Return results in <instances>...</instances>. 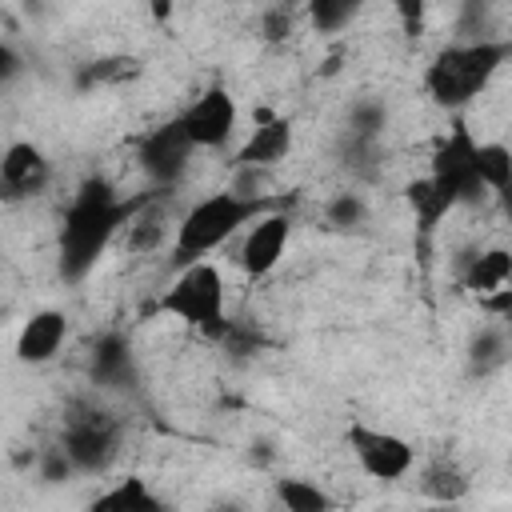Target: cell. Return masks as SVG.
Returning <instances> with one entry per match:
<instances>
[{
	"label": "cell",
	"instance_id": "2e32d148",
	"mask_svg": "<svg viewBox=\"0 0 512 512\" xmlns=\"http://www.w3.org/2000/svg\"><path fill=\"white\" fill-rule=\"evenodd\" d=\"M404 200L412 208V220H416V248H420V260L428 264V248H432V236L440 228V220L452 212L448 196L436 192V184L428 176H416L404 184Z\"/></svg>",
	"mask_w": 512,
	"mask_h": 512
},
{
	"label": "cell",
	"instance_id": "f546056e",
	"mask_svg": "<svg viewBox=\"0 0 512 512\" xmlns=\"http://www.w3.org/2000/svg\"><path fill=\"white\" fill-rule=\"evenodd\" d=\"M72 472H76V468L68 464V456L60 452V444H56V448H48V452L40 456V476H44L48 484H60V480H68Z\"/></svg>",
	"mask_w": 512,
	"mask_h": 512
},
{
	"label": "cell",
	"instance_id": "4fadbf2b",
	"mask_svg": "<svg viewBox=\"0 0 512 512\" xmlns=\"http://www.w3.org/2000/svg\"><path fill=\"white\" fill-rule=\"evenodd\" d=\"M456 276H460V288L464 292H472L476 300H484V296L508 288V280H512V256H508V248H484V252L476 248V252H464L456 260Z\"/></svg>",
	"mask_w": 512,
	"mask_h": 512
},
{
	"label": "cell",
	"instance_id": "e0dca14e",
	"mask_svg": "<svg viewBox=\"0 0 512 512\" xmlns=\"http://www.w3.org/2000/svg\"><path fill=\"white\" fill-rule=\"evenodd\" d=\"M468 488H472L468 472H464V468L456 464V456H448V452L432 456V460L424 464V472H420V492H424L432 504H460V500L468 496Z\"/></svg>",
	"mask_w": 512,
	"mask_h": 512
},
{
	"label": "cell",
	"instance_id": "52a82bcc",
	"mask_svg": "<svg viewBox=\"0 0 512 512\" xmlns=\"http://www.w3.org/2000/svg\"><path fill=\"white\" fill-rule=\"evenodd\" d=\"M192 156H196V144L188 140V132H184L180 116H172V120L156 124V128H152V132H144V136H140V144H136V160H140L144 176H148L156 188H172V184L188 172Z\"/></svg>",
	"mask_w": 512,
	"mask_h": 512
},
{
	"label": "cell",
	"instance_id": "7c38bea8",
	"mask_svg": "<svg viewBox=\"0 0 512 512\" xmlns=\"http://www.w3.org/2000/svg\"><path fill=\"white\" fill-rule=\"evenodd\" d=\"M288 148H292V124L284 120V116H260V124L252 128V136L236 148V156H232V168H240V172H256V168H272V164H280L284 156H288Z\"/></svg>",
	"mask_w": 512,
	"mask_h": 512
},
{
	"label": "cell",
	"instance_id": "8fae6325",
	"mask_svg": "<svg viewBox=\"0 0 512 512\" xmlns=\"http://www.w3.org/2000/svg\"><path fill=\"white\" fill-rule=\"evenodd\" d=\"M48 180H52V164L36 144L16 140V144L4 148V156H0V200H12V204L32 200L48 188Z\"/></svg>",
	"mask_w": 512,
	"mask_h": 512
},
{
	"label": "cell",
	"instance_id": "3957f363",
	"mask_svg": "<svg viewBox=\"0 0 512 512\" xmlns=\"http://www.w3.org/2000/svg\"><path fill=\"white\" fill-rule=\"evenodd\" d=\"M512 56L508 40H460L448 44L432 56V64L424 68V88L432 96V104L460 112L464 104H472L488 80L500 72V64Z\"/></svg>",
	"mask_w": 512,
	"mask_h": 512
},
{
	"label": "cell",
	"instance_id": "484cf974",
	"mask_svg": "<svg viewBox=\"0 0 512 512\" xmlns=\"http://www.w3.org/2000/svg\"><path fill=\"white\" fill-rule=\"evenodd\" d=\"M340 164L352 172V176H376L380 164H384V148L376 140H356V136H340Z\"/></svg>",
	"mask_w": 512,
	"mask_h": 512
},
{
	"label": "cell",
	"instance_id": "4316f807",
	"mask_svg": "<svg viewBox=\"0 0 512 512\" xmlns=\"http://www.w3.org/2000/svg\"><path fill=\"white\" fill-rule=\"evenodd\" d=\"M304 16L312 20L316 32H340L352 16H356V4L352 0H312L304 8Z\"/></svg>",
	"mask_w": 512,
	"mask_h": 512
},
{
	"label": "cell",
	"instance_id": "d6a6232c",
	"mask_svg": "<svg viewBox=\"0 0 512 512\" xmlns=\"http://www.w3.org/2000/svg\"><path fill=\"white\" fill-rule=\"evenodd\" d=\"M212 512H240V504H236V500H228V504H216Z\"/></svg>",
	"mask_w": 512,
	"mask_h": 512
},
{
	"label": "cell",
	"instance_id": "ac0fdd59",
	"mask_svg": "<svg viewBox=\"0 0 512 512\" xmlns=\"http://www.w3.org/2000/svg\"><path fill=\"white\" fill-rule=\"evenodd\" d=\"M88 512H168V504L148 488L144 476H128L120 484H112L108 492H100Z\"/></svg>",
	"mask_w": 512,
	"mask_h": 512
},
{
	"label": "cell",
	"instance_id": "7402d4cb",
	"mask_svg": "<svg viewBox=\"0 0 512 512\" xmlns=\"http://www.w3.org/2000/svg\"><path fill=\"white\" fill-rule=\"evenodd\" d=\"M504 360H508V332H504V324L480 328V332L472 336V344H468V372H472V376H488V372H496Z\"/></svg>",
	"mask_w": 512,
	"mask_h": 512
},
{
	"label": "cell",
	"instance_id": "9c48e42d",
	"mask_svg": "<svg viewBox=\"0 0 512 512\" xmlns=\"http://www.w3.org/2000/svg\"><path fill=\"white\" fill-rule=\"evenodd\" d=\"M180 124L188 132V140L196 148H224L236 132V100L224 84H212L204 88L184 112H180Z\"/></svg>",
	"mask_w": 512,
	"mask_h": 512
},
{
	"label": "cell",
	"instance_id": "1f68e13d",
	"mask_svg": "<svg viewBox=\"0 0 512 512\" xmlns=\"http://www.w3.org/2000/svg\"><path fill=\"white\" fill-rule=\"evenodd\" d=\"M480 308H484L488 316H500V320H504V316L512 312V288H500V292L484 296V300H480Z\"/></svg>",
	"mask_w": 512,
	"mask_h": 512
},
{
	"label": "cell",
	"instance_id": "6da1fadb",
	"mask_svg": "<svg viewBox=\"0 0 512 512\" xmlns=\"http://www.w3.org/2000/svg\"><path fill=\"white\" fill-rule=\"evenodd\" d=\"M152 192H136V196H120L104 176H88L64 220H60V240H56V252H60V276L68 284H80L96 260L104 256V248L116 240V232L144 208Z\"/></svg>",
	"mask_w": 512,
	"mask_h": 512
},
{
	"label": "cell",
	"instance_id": "7a4b0ae2",
	"mask_svg": "<svg viewBox=\"0 0 512 512\" xmlns=\"http://www.w3.org/2000/svg\"><path fill=\"white\" fill-rule=\"evenodd\" d=\"M284 200L276 196H240V192H212L200 204L188 208V216L176 224V240H172V264L188 268L200 264L212 248H220L240 224L260 220L264 212H276Z\"/></svg>",
	"mask_w": 512,
	"mask_h": 512
},
{
	"label": "cell",
	"instance_id": "9a60e30c",
	"mask_svg": "<svg viewBox=\"0 0 512 512\" xmlns=\"http://www.w3.org/2000/svg\"><path fill=\"white\" fill-rule=\"evenodd\" d=\"M92 384L100 388H132L136 384V360H132V344L120 332H104L92 344Z\"/></svg>",
	"mask_w": 512,
	"mask_h": 512
},
{
	"label": "cell",
	"instance_id": "30bf717a",
	"mask_svg": "<svg viewBox=\"0 0 512 512\" xmlns=\"http://www.w3.org/2000/svg\"><path fill=\"white\" fill-rule=\"evenodd\" d=\"M288 236H292V216L280 212V208L264 212L260 220H252V228H248V236L240 244V256H236L244 276L248 280H264L280 264V256L288 248Z\"/></svg>",
	"mask_w": 512,
	"mask_h": 512
},
{
	"label": "cell",
	"instance_id": "8992f818",
	"mask_svg": "<svg viewBox=\"0 0 512 512\" xmlns=\"http://www.w3.org/2000/svg\"><path fill=\"white\" fill-rule=\"evenodd\" d=\"M160 312L176 316L188 328H200L204 336L224 320V280L212 264H188L160 296Z\"/></svg>",
	"mask_w": 512,
	"mask_h": 512
},
{
	"label": "cell",
	"instance_id": "ba28073f",
	"mask_svg": "<svg viewBox=\"0 0 512 512\" xmlns=\"http://www.w3.org/2000/svg\"><path fill=\"white\" fill-rule=\"evenodd\" d=\"M344 440H348L352 456L360 460V468H364L372 480H384V484L400 480V476L412 468V460H416V448H412L404 436H396V432H384V428L348 424Z\"/></svg>",
	"mask_w": 512,
	"mask_h": 512
},
{
	"label": "cell",
	"instance_id": "44dd1931",
	"mask_svg": "<svg viewBox=\"0 0 512 512\" xmlns=\"http://www.w3.org/2000/svg\"><path fill=\"white\" fill-rule=\"evenodd\" d=\"M132 76H140V60L136 56H96V60L80 64L76 88L92 92V88H104V84H124Z\"/></svg>",
	"mask_w": 512,
	"mask_h": 512
},
{
	"label": "cell",
	"instance_id": "603a6c76",
	"mask_svg": "<svg viewBox=\"0 0 512 512\" xmlns=\"http://www.w3.org/2000/svg\"><path fill=\"white\" fill-rule=\"evenodd\" d=\"M476 168H480V180L488 192L508 196V188H512V148L508 144H500V140L476 144Z\"/></svg>",
	"mask_w": 512,
	"mask_h": 512
},
{
	"label": "cell",
	"instance_id": "5bb4252c",
	"mask_svg": "<svg viewBox=\"0 0 512 512\" xmlns=\"http://www.w3.org/2000/svg\"><path fill=\"white\" fill-rule=\"evenodd\" d=\"M68 336V316L56 312V308H44V312H32L16 336V360L20 364H48L60 344Z\"/></svg>",
	"mask_w": 512,
	"mask_h": 512
},
{
	"label": "cell",
	"instance_id": "f1b7e54d",
	"mask_svg": "<svg viewBox=\"0 0 512 512\" xmlns=\"http://www.w3.org/2000/svg\"><path fill=\"white\" fill-rule=\"evenodd\" d=\"M324 216H328L332 228H356V224H364L368 208H364V200L356 192H340V196H332L324 204Z\"/></svg>",
	"mask_w": 512,
	"mask_h": 512
},
{
	"label": "cell",
	"instance_id": "4dcf8cb0",
	"mask_svg": "<svg viewBox=\"0 0 512 512\" xmlns=\"http://www.w3.org/2000/svg\"><path fill=\"white\" fill-rule=\"evenodd\" d=\"M20 68H24V60H20V52L0 36V84H8V80H16L20 76Z\"/></svg>",
	"mask_w": 512,
	"mask_h": 512
},
{
	"label": "cell",
	"instance_id": "836d02e7",
	"mask_svg": "<svg viewBox=\"0 0 512 512\" xmlns=\"http://www.w3.org/2000/svg\"><path fill=\"white\" fill-rule=\"evenodd\" d=\"M428 512H460V508H456V504H432Z\"/></svg>",
	"mask_w": 512,
	"mask_h": 512
},
{
	"label": "cell",
	"instance_id": "cb8c5ba5",
	"mask_svg": "<svg viewBox=\"0 0 512 512\" xmlns=\"http://www.w3.org/2000/svg\"><path fill=\"white\" fill-rule=\"evenodd\" d=\"M276 500L284 512H332L336 500L328 492H320L316 484L300 480V476H280L276 480Z\"/></svg>",
	"mask_w": 512,
	"mask_h": 512
},
{
	"label": "cell",
	"instance_id": "277c9868",
	"mask_svg": "<svg viewBox=\"0 0 512 512\" xmlns=\"http://www.w3.org/2000/svg\"><path fill=\"white\" fill-rule=\"evenodd\" d=\"M120 440H124V424L108 408L92 400H72L64 408L60 452L76 472H104L120 456Z\"/></svg>",
	"mask_w": 512,
	"mask_h": 512
},
{
	"label": "cell",
	"instance_id": "5b68a950",
	"mask_svg": "<svg viewBox=\"0 0 512 512\" xmlns=\"http://www.w3.org/2000/svg\"><path fill=\"white\" fill-rule=\"evenodd\" d=\"M476 144L480 140L472 136V128L456 116L452 120V132L432 152L428 180L436 184L440 196H448L452 208H460V204H484V196H488V188L480 180V168H476Z\"/></svg>",
	"mask_w": 512,
	"mask_h": 512
},
{
	"label": "cell",
	"instance_id": "d4e9b609",
	"mask_svg": "<svg viewBox=\"0 0 512 512\" xmlns=\"http://www.w3.org/2000/svg\"><path fill=\"white\" fill-rule=\"evenodd\" d=\"M384 124H388V108L380 100H356L348 108V124H344V136H356V140H384Z\"/></svg>",
	"mask_w": 512,
	"mask_h": 512
},
{
	"label": "cell",
	"instance_id": "83f0119b",
	"mask_svg": "<svg viewBox=\"0 0 512 512\" xmlns=\"http://www.w3.org/2000/svg\"><path fill=\"white\" fill-rule=\"evenodd\" d=\"M296 20H300V12L292 4H272V8L260 12V36L268 44H280V40H288L296 32Z\"/></svg>",
	"mask_w": 512,
	"mask_h": 512
},
{
	"label": "cell",
	"instance_id": "ffe728a7",
	"mask_svg": "<svg viewBox=\"0 0 512 512\" xmlns=\"http://www.w3.org/2000/svg\"><path fill=\"white\" fill-rule=\"evenodd\" d=\"M232 360H252V356H260L264 348H268V336L256 328V324H248V320H220L212 332H208Z\"/></svg>",
	"mask_w": 512,
	"mask_h": 512
},
{
	"label": "cell",
	"instance_id": "d6986e66",
	"mask_svg": "<svg viewBox=\"0 0 512 512\" xmlns=\"http://www.w3.org/2000/svg\"><path fill=\"white\" fill-rule=\"evenodd\" d=\"M164 224H168V212L160 204V192H152L144 200V208L124 224V248L128 252H156L164 244V232H168Z\"/></svg>",
	"mask_w": 512,
	"mask_h": 512
}]
</instances>
